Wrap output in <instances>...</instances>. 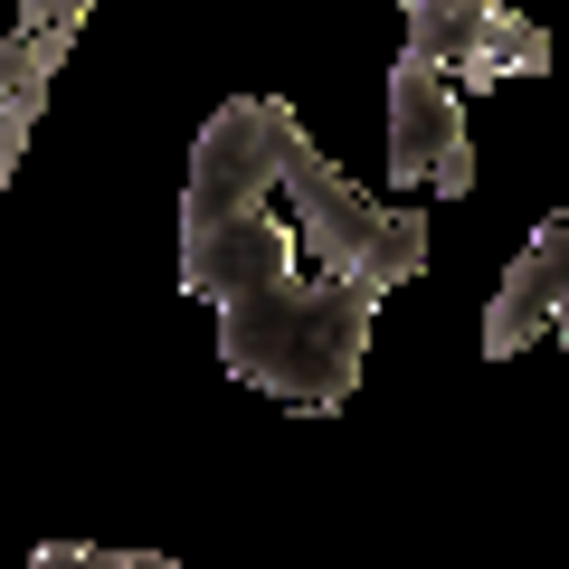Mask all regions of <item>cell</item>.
Here are the masks:
<instances>
[{
  "mask_svg": "<svg viewBox=\"0 0 569 569\" xmlns=\"http://www.w3.org/2000/svg\"><path fill=\"white\" fill-rule=\"evenodd\" d=\"M295 123L284 96H228L190 142L181 181V295L219 305V361L276 408H332L361 389L380 295L305 266V238L276 200V142Z\"/></svg>",
  "mask_w": 569,
  "mask_h": 569,
  "instance_id": "cell-1",
  "label": "cell"
},
{
  "mask_svg": "<svg viewBox=\"0 0 569 569\" xmlns=\"http://www.w3.org/2000/svg\"><path fill=\"white\" fill-rule=\"evenodd\" d=\"M276 200L284 219H295V238H305V266L332 284H361V295H399V284L427 276V257H437V238H427L418 209L380 200V190H361L351 171H332V152H313L305 123H284L276 142Z\"/></svg>",
  "mask_w": 569,
  "mask_h": 569,
  "instance_id": "cell-2",
  "label": "cell"
},
{
  "mask_svg": "<svg viewBox=\"0 0 569 569\" xmlns=\"http://www.w3.org/2000/svg\"><path fill=\"white\" fill-rule=\"evenodd\" d=\"M389 181L466 200L475 190V133H466V86L437 77L418 48H399L389 67Z\"/></svg>",
  "mask_w": 569,
  "mask_h": 569,
  "instance_id": "cell-3",
  "label": "cell"
},
{
  "mask_svg": "<svg viewBox=\"0 0 569 569\" xmlns=\"http://www.w3.org/2000/svg\"><path fill=\"white\" fill-rule=\"evenodd\" d=\"M408 10V39L437 77L456 86H503V77H541L550 67V29L522 20L512 0H399Z\"/></svg>",
  "mask_w": 569,
  "mask_h": 569,
  "instance_id": "cell-4",
  "label": "cell"
},
{
  "mask_svg": "<svg viewBox=\"0 0 569 569\" xmlns=\"http://www.w3.org/2000/svg\"><path fill=\"white\" fill-rule=\"evenodd\" d=\"M541 332L569 342V209H550L522 238V257L503 266V284H493V305H485V361H512Z\"/></svg>",
  "mask_w": 569,
  "mask_h": 569,
  "instance_id": "cell-5",
  "label": "cell"
},
{
  "mask_svg": "<svg viewBox=\"0 0 569 569\" xmlns=\"http://www.w3.org/2000/svg\"><path fill=\"white\" fill-rule=\"evenodd\" d=\"M29 569H181V560H162V550H86V541H39V550H29Z\"/></svg>",
  "mask_w": 569,
  "mask_h": 569,
  "instance_id": "cell-6",
  "label": "cell"
},
{
  "mask_svg": "<svg viewBox=\"0 0 569 569\" xmlns=\"http://www.w3.org/2000/svg\"><path fill=\"white\" fill-rule=\"evenodd\" d=\"M96 0H20V29H86Z\"/></svg>",
  "mask_w": 569,
  "mask_h": 569,
  "instance_id": "cell-7",
  "label": "cell"
}]
</instances>
